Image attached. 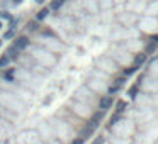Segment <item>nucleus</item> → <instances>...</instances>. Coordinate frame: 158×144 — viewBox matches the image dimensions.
I'll return each mask as SVG.
<instances>
[{
    "mask_svg": "<svg viewBox=\"0 0 158 144\" xmlns=\"http://www.w3.org/2000/svg\"><path fill=\"white\" fill-rule=\"evenodd\" d=\"M63 3H65V0H53V2H51V9L58 10L59 7H61V5H63Z\"/></svg>",
    "mask_w": 158,
    "mask_h": 144,
    "instance_id": "39448f33",
    "label": "nucleus"
},
{
    "mask_svg": "<svg viewBox=\"0 0 158 144\" xmlns=\"http://www.w3.org/2000/svg\"><path fill=\"white\" fill-rule=\"evenodd\" d=\"M15 53H19V49L15 48V46H12V48L9 49V54H10L9 59H10V58H17V54H15Z\"/></svg>",
    "mask_w": 158,
    "mask_h": 144,
    "instance_id": "423d86ee",
    "label": "nucleus"
},
{
    "mask_svg": "<svg viewBox=\"0 0 158 144\" xmlns=\"http://www.w3.org/2000/svg\"><path fill=\"white\" fill-rule=\"evenodd\" d=\"M110 107H112V97H102V98H100V109H104V110H106V109H110Z\"/></svg>",
    "mask_w": 158,
    "mask_h": 144,
    "instance_id": "f03ea898",
    "label": "nucleus"
},
{
    "mask_svg": "<svg viewBox=\"0 0 158 144\" xmlns=\"http://www.w3.org/2000/svg\"><path fill=\"white\" fill-rule=\"evenodd\" d=\"M155 48H157V42H150L148 48H146V51H148V53H151V51H153Z\"/></svg>",
    "mask_w": 158,
    "mask_h": 144,
    "instance_id": "9d476101",
    "label": "nucleus"
},
{
    "mask_svg": "<svg viewBox=\"0 0 158 144\" xmlns=\"http://www.w3.org/2000/svg\"><path fill=\"white\" fill-rule=\"evenodd\" d=\"M124 105H126L124 102H119V104H117V114H121V112L124 110Z\"/></svg>",
    "mask_w": 158,
    "mask_h": 144,
    "instance_id": "9b49d317",
    "label": "nucleus"
},
{
    "mask_svg": "<svg viewBox=\"0 0 158 144\" xmlns=\"http://www.w3.org/2000/svg\"><path fill=\"white\" fill-rule=\"evenodd\" d=\"M27 44H29V39L26 38V36H20V38L15 39V42H14V46L17 49H24V48H27Z\"/></svg>",
    "mask_w": 158,
    "mask_h": 144,
    "instance_id": "f257e3e1",
    "label": "nucleus"
},
{
    "mask_svg": "<svg viewBox=\"0 0 158 144\" xmlns=\"http://www.w3.org/2000/svg\"><path fill=\"white\" fill-rule=\"evenodd\" d=\"M136 71V66H133V68H128V70H124V75H133Z\"/></svg>",
    "mask_w": 158,
    "mask_h": 144,
    "instance_id": "1a4fd4ad",
    "label": "nucleus"
},
{
    "mask_svg": "<svg viewBox=\"0 0 158 144\" xmlns=\"http://www.w3.org/2000/svg\"><path fill=\"white\" fill-rule=\"evenodd\" d=\"M94 144H102V137H99V139H97V141H95Z\"/></svg>",
    "mask_w": 158,
    "mask_h": 144,
    "instance_id": "4468645a",
    "label": "nucleus"
},
{
    "mask_svg": "<svg viewBox=\"0 0 158 144\" xmlns=\"http://www.w3.org/2000/svg\"><path fill=\"white\" fill-rule=\"evenodd\" d=\"M71 144H83V139H75Z\"/></svg>",
    "mask_w": 158,
    "mask_h": 144,
    "instance_id": "ddd939ff",
    "label": "nucleus"
},
{
    "mask_svg": "<svg viewBox=\"0 0 158 144\" xmlns=\"http://www.w3.org/2000/svg\"><path fill=\"white\" fill-rule=\"evenodd\" d=\"M20 2H22V0H14V3H20Z\"/></svg>",
    "mask_w": 158,
    "mask_h": 144,
    "instance_id": "dca6fc26",
    "label": "nucleus"
},
{
    "mask_svg": "<svg viewBox=\"0 0 158 144\" xmlns=\"http://www.w3.org/2000/svg\"><path fill=\"white\" fill-rule=\"evenodd\" d=\"M38 29V24L36 22H29V31H36Z\"/></svg>",
    "mask_w": 158,
    "mask_h": 144,
    "instance_id": "f8f14e48",
    "label": "nucleus"
},
{
    "mask_svg": "<svg viewBox=\"0 0 158 144\" xmlns=\"http://www.w3.org/2000/svg\"><path fill=\"white\" fill-rule=\"evenodd\" d=\"M48 17V9H43L38 12V15H36V19L38 20H43V19H46Z\"/></svg>",
    "mask_w": 158,
    "mask_h": 144,
    "instance_id": "20e7f679",
    "label": "nucleus"
},
{
    "mask_svg": "<svg viewBox=\"0 0 158 144\" xmlns=\"http://www.w3.org/2000/svg\"><path fill=\"white\" fill-rule=\"evenodd\" d=\"M0 27H2V24H0Z\"/></svg>",
    "mask_w": 158,
    "mask_h": 144,
    "instance_id": "a211bd4d",
    "label": "nucleus"
},
{
    "mask_svg": "<svg viewBox=\"0 0 158 144\" xmlns=\"http://www.w3.org/2000/svg\"><path fill=\"white\" fill-rule=\"evenodd\" d=\"M36 2H38V3H43V2H44V0H36Z\"/></svg>",
    "mask_w": 158,
    "mask_h": 144,
    "instance_id": "f3484780",
    "label": "nucleus"
},
{
    "mask_svg": "<svg viewBox=\"0 0 158 144\" xmlns=\"http://www.w3.org/2000/svg\"><path fill=\"white\" fill-rule=\"evenodd\" d=\"M151 41H153V42H158V36H155V38L151 39Z\"/></svg>",
    "mask_w": 158,
    "mask_h": 144,
    "instance_id": "2eb2a0df",
    "label": "nucleus"
},
{
    "mask_svg": "<svg viewBox=\"0 0 158 144\" xmlns=\"http://www.w3.org/2000/svg\"><path fill=\"white\" fill-rule=\"evenodd\" d=\"M7 63H9V58H7V56L0 58V68H2V66H5V65H7Z\"/></svg>",
    "mask_w": 158,
    "mask_h": 144,
    "instance_id": "6e6552de",
    "label": "nucleus"
},
{
    "mask_svg": "<svg viewBox=\"0 0 158 144\" xmlns=\"http://www.w3.org/2000/svg\"><path fill=\"white\" fill-rule=\"evenodd\" d=\"M100 120H102V114H99V112H97V114L94 115V117H92V120H90V124L94 125V127H97V125H99V122Z\"/></svg>",
    "mask_w": 158,
    "mask_h": 144,
    "instance_id": "7ed1b4c3",
    "label": "nucleus"
},
{
    "mask_svg": "<svg viewBox=\"0 0 158 144\" xmlns=\"http://www.w3.org/2000/svg\"><path fill=\"white\" fill-rule=\"evenodd\" d=\"M143 61H145V54H139V56L134 58V65H141Z\"/></svg>",
    "mask_w": 158,
    "mask_h": 144,
    "instance_id": "0eeeda50",
    "label": "nucleus"
}]
</instances>
